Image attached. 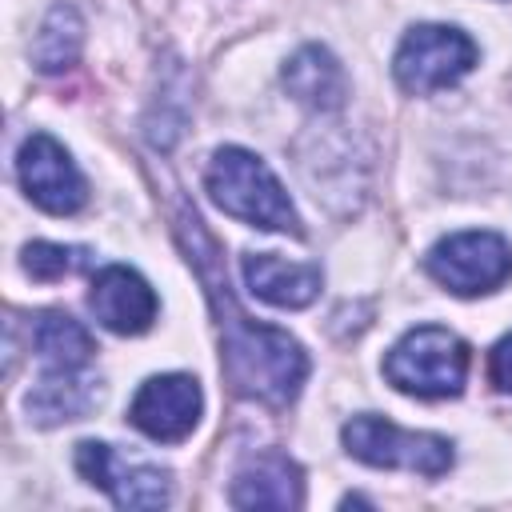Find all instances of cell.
<instances>
[{
  "mask_svg": "<svg viewBox=\"0 0 512 512\" xmlns=\"http://www.w3.org/2000/svg\"><path fill=\"white\" fill-rule=\"evenodd\" d=\"M76 472L104 488L120 508H164L168 504V472L152 464H128L112 444L84 440L76 444Z\"/></svg>",
  "mask_w": 512,
  "mask_h": 512,
  "instance_id": "cell-9",
  "label": "cell"
},
{
  "mask_svg": "<svg viewBox=\"0 0 512 512\" xmlns=\"http://www.w3.org/2000/svg\"><path fill=\"white\" fill-rule=\"evenodd\" d=\"M424 268L456 296H484L512 276V244L500 232H456L424 256Z\"/></svg>",
  "mask_w": 512,
  "mask_h": 512,
  "instance_id": "cell-6",
  "label": "cell"
},
{
  "mask_svg": "<svg viewBox=\"0 0 512 512\" xmlns=\"http://www.w3.org/2000/svg\"><path fill=\"white\" fill-rule=\"evenodd\" d=\"M488 372H492V384H496L500 392H512V332L492 348V356H488Z\"/></svg>",
  "mask_w": 512,
  "mask_h": 512,
  "instance_id": "cell-18",
  "label": "cell"
},
{
  "mask_svg": "<svg viewBox=\"0 0 512 512\" xmlns=\"http://www.w3.org/2000/svg\"><path fill=\"white\" fill-rule=\"evenodd\" d=\"M384 376L392 388L420 400L460 396L468 380V344L440 324H420L392 344L384 356Z\"/></svg>",
  "mask_w": 512,
  "mask_h": 512,
  "instance_id": "cell-3",
  "label": "cell"
},
{
  "mask_svg": "<svg viewBox=\"0 0 512 512\" xmlns=\"http://www.w3.org/2000/svg\"><path fill=\"white\" fill-rule=\"evenodd\" d=\"M344 448L348 456L372 464V468H404L420 476H444L452 468V444L436 432H404L384 416L360 412L344 424Z\"/></svg>",
  "mask_w": 512,
  "mask_h": 512,
  "instance_id": "cell-5",
  "label": "cell"
},
{
  "mask_svg": "<svg viewBox=\"0 0 512 512\" xmlns=\"http://www.w3.org/2000/svg\"><path fill=\"white\" fill-rule=\"evenodd\" d=\"M180 240L188 248V260L200 268V280L208 284V300L216 308V324H220V368L228 388L240 400H256L264 408H284L296 400L304 376H308V356L304 348L272 328V324H256L228 292V276H220L216 244L212 236L200 228L196 212L180 216Z\"/></svg>",
  "mask_w": 512,
  "mask_h": 512,
  "instance_id": "cell-1",
  "label": "cell"
},
{
  "mask_svg": "<svg viewBox=\"0 0 512 512\" xmlns=\"http://www.w3.org/2000/svg\"><path fill=\"white\" fill-rule=\"evenodd\" d=\"M28 336L36 356L44 360V372H84L96 352L92 332L68 312H36Z\"/></svg>",
  "mask_w": 512,
  "mask_h": 512,
  "instance_id": "cell-15",
  "label": "cell"
},
{
  "mask_svg": "<svg viewBox=\"0 0 512 512\" xmlns=\"http://www.w3.org/2000/svg\"><path fill=\"white\" fill-rule=\"evenodd\" d=\"M244 284L252 296L276 304V308H304L320 296V268L316 264H292L272 252H248L244 256Z\"/></svg>",
  "mask_w": 512,
  "mask_h": 512,
  "instance_id": "cell-12",
  "label": "cell"
},
{
  "mask_svg": "<svg viewBox=\"0 0 512 512\" xmlns=\"http://www.w3.org/2000/svg\"><path fill=\"white\" fill-rule=\"evenodd\" d=\"M16 172H20L28 200L52 216H72L88 204V184H84L80 168L72 164L68 148L48 132H32L20 144Z\"/></svg>",
  "mask_w": 512,
  "mask_h": 512,
  "instance_id": "cell-7",
  "label": "cell"
},
{
  "mask_svg": "<svg viewBox=\"0 0 512 512\" xmlns=\"http://www.w3.org/2000/svg\"><path fill=\"white\" fill-rule=\"evenodd\" d=\"M204 184H208V196L236 220L252 224V228H268V232H292L300 236V216L284 192V184L276 180V172L252 156L248 148H220L212 160H208V172H204Z\"/></svg>",
  "mask_w": 512,
  "mask_h": 512,
  "instance_id": "cell-2",
  "label": "cell"
},
{
  "mask_svg": "<svg viewBox=\"0 0 512 512\" xmlns=\"http://www.w3.org/2000/svg\"><path fill=\"white\" fill-rule=\"evenodd\" d=\"M88 304L96 312V320L116 332V336H140L152 328L156 320V292L152 284L136 272V268H124V264H108L96 272L92 280V292H88Z\"/></svg>",
  "mask_w": 512,
  "mask_h": 512,
  "instance_id": "cell-10",
  "label": "cell"
},
{
  "mask_svg": "<svg viewBox=\"0 0 512 512\" xmlns=\"http://www.w3.org/2000/svg\"><path fill=\"white\" fill-rule=\"evenodd\" d=\"M476 56L480 52L468 32L452 24H416L396 48L392 76L408 96H428L468 76L476 68Z\"/></svg>",
  "mask_w": 512,
  "mask_h": 512,
  "instance_id": "cell-4",
  "label": "cell"
},
{
  "mask_svg": "<svg viewBox=\"0 0 512 512\" xmlns=\"http://www.w3.org/2000/svg\"><path fill=\"white\" fill-rule=\"evenodd\" d=\"M88 264V248H76V244H48V240H36L24 248V272L32 280H64L72 272H80Z\"/></svg>",
  "mask_w": 512,
  "mask_h": 512,
  "instance_id": "cell-17",
  "label": "cell"
},
{
  "mask_svg": "<svg viewBox=\"0 0 512 512\" xmlns=\"http://www.w3.org/2000/svg\"><path fill=\"white\" fill-rule=\"evenodd\" d=\"M200 408H204L200 384L184 372H164V376H152L140 384V392L128 404V420L144 436H152L160 444H176L196 428Z\"/></svg>",
  "mask_w": 512,
  "mask_h": 512,
  "instance_id": "cell-8",
  "label": "cell"
},
{
  "mask_svg": "<svg viewBox=\"0 0 512 512\" xmlns=\"http://www.w3.org/2000/svg\"><path fill=\"white\" fill-rule=\"evenodd\" d=\"M284 88L312 112H336L348 96V76L336 64V56L320 44H304L284 64Z\"/></svg>",
  "mask_w": 512,
  "mask_h": 512,
  "instance_id": "cell-13",
  "label": "cell"
},
{
  "mask_svg": "<svg viewBox=\"0 0 512 512\" xmlns=\"http://www.w3.org/2000/svg\"><path fill=\"white\" fill-rule=\"evenodd\" d=\"M232 504L236 508H300L304 476L296 460H288L276 448L248 456L232 476Z\"/></svg>",
  "mask_w": 512,
  "mask_h": 512,
  "instance_id": "cell-11",
  "label": "cell"
},
{
  "mask_svg": "<svg viewBox=\"0 0 512 512\" xmlns=\"http://www.w3.org/2000/svg\"><path fill=\"white\" fill-rule=\"evenodd\" d=\"M100 400V380L88 372H44L36 388L28 392V416L44 428L64 424V420H84Z\"/></svg>",
  "mask_w": 512,
  "mask_h": 512,
  "instance_id": "cell-14",
  "label": "cell"
},
{
  "mask_svg": "<svg viewBox=\"0 0 512 512\" xmlns=\"http://www.w3.org/2000/svg\"><path fill=\"white\" fill-rule=\"evenodd\" d=\"M80 44H84V24L76 16L72 4H52V12L44 16L36 40H32V64L40 72H64L76 64L80 56Z\"/></svg>",
  "mask_w": 512,
  "mask_h": 512,
  "instance_id": "cell-16",
  "label": "cell"
}]
</instances>
